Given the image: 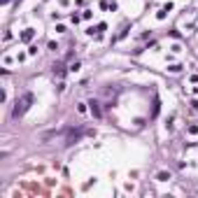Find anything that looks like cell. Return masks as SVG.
<instances>
[{"mask_svg": "<svg viewBox=\"0 0 198 198\" xmlns=\"http://www.w3.org/2000/svg\"><path fill=\"white\" fill-rule=\"evenodd\" d=\"M54 72H56V75H63V72H65V70H63V65H61V63H58V65H54Z\"/></svg>", "mask_w": 198, "mask_h": 198, "instance_id": "6", "label": "cell"}, {"mask_svg": "<svg viewBox=\"0 0 198 198\" xmlns=\"http://www.w3.org/2000/svg\"><path fill=\"white\" fill-rule=\"evenodd\" d=\"M82 135H93V131H84V128H79V131H68V135H65V145H72V142H77Z\"/></svg>", "mask_w": 198, "mask_h": 198, "instance_id": "2", "label": "cell"}, {"mask_svg": "<svg viewBox=\"0 0 198 198\" xmlns=\"http://www.w3.org/2000/svg\"><path fill=\"white\" fill-rule=\"evenodd\" d=\"M156 177H158V179H161V182H165V179H170V172H158Z\"/></svg>", "mask_w": 198, "mask_h": 198, "instance_id": "5", "label": "cell"}, {"mask_svg": "<svg viewBox=\"0 0 198 198\" xmlns=\"http://www.w3.org/2000/svg\"><path fill=\"white\" fill-rule=\"evenodd\" d=\"M30 37H33V28H28V30H23V35H21V40H26V42H28Z\"/></svg>", "mask_w": 198, "mask_h": 198, "instance_id": "4", "label": "cell"}, {"mask_svg": "<svg viewBox=\"0 0 198 198\" xmlns=\"http://www.w3.org/2000/svg\"><path fill=\"white\" fill-rule=\"evenodd\" d=\"M30 103H33V93H23V98L16 100V105H14L12 117H21V114H23L28 107H30Z\"/></svg>", "mask_w": 198, "mask_h": 198, "instance_id": "1", "label": "cell"}, {"mask_svg": "<svg viewBox=\"0 0 198 198\" xmlns=\"http://www.w3.org/2000/svg\"><path fill=\"white\" fill-rule=\"evenodd\" d=\"M89 105H91V114H93L96 119H100V117H103V112H100V107H98V105H100L98 100H91Z\"/></svg>", "mask_w": 198, "mask_h": 198, "instance_id": "3", "label": "cell"}]
</instances>
